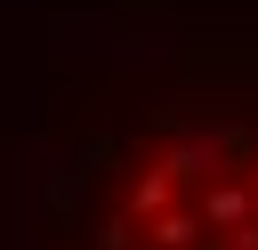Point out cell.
<instances>
[{"instance_id":"1","label":"cell","mask_w":258,"mask_h":250,"mask_svg":"<svg viewBox=\"0 0 258 250\" xmlns=\"http://www.w3.org/2000/svg\"><path fill=\"white\" fill-rule=\"evenodd\" d=\"M250 210H258V194H250L242 177H210V194H202V226H218V234H226V226H242Z\"/></svg>"},{"instance_id":"2","label":"cell","mask_w":258,"mask_h":250,"mask_svg":"<svg viewBox=\"0 0 258 250\" xmlns=\"http://www.w3.org/2000/svg\"><path fill=\"white\" fill-rule=\"evenodd\" d=\"M194 234H202L194 210H153V218H145V242H153V250H194Z\"/></svg>"},{"instance_id":"3","label":"cell","mask_w":258,"mask_h":250,"mask_svg":"<svg viewBox=\"0 0 258 250\" xmlns=\"http://www.w3.org/2000/svg\"><path fill=\"white\" fill-rule=\"evenodd\" d=\"M129 210H137V218H153V210H169V177H161V169H145V177L129 185Z\"/></svg>"},{"instance_id":"4","label":"cell","mask_w":258,"mask_h":250,"mask_svg":"<svg viewBox=\"0 0 258 250\" xmlns=\"http://www.w3.org/2000/svg\"><path fill=\"white\" fill-rule=\"evenodd\" d=\"M250 194H258V153H250Z\"/></svg>"}]
</instances>
